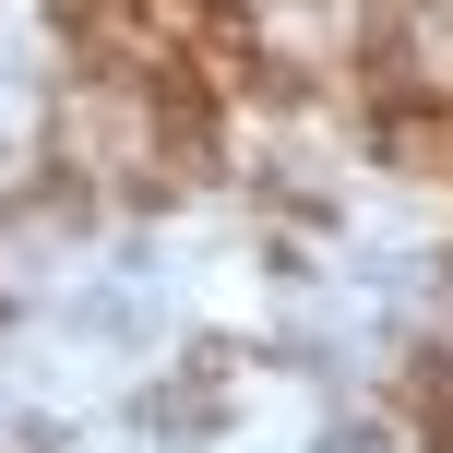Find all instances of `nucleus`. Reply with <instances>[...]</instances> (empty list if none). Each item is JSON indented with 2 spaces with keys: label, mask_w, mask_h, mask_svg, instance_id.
I'll return each mask as SVG.
<instances>
[{
  "label": "nucleus",
  "mask_w": 453,
  "mask_h": 453,
  "mask_svg": "<svg viewBox=\"0 0 453 453\" xmlns=\"http://www.w3.org/2000/svg\"><path fill=\"white\" fill-rule=\"evenodd\" d=\"M430 453H453V406H441V418H430Z\"/></svg>",
  "instance_id": "f257e3e1"
}]
</instances>
